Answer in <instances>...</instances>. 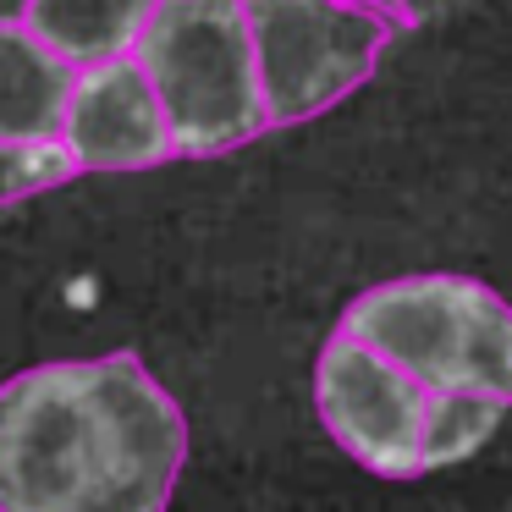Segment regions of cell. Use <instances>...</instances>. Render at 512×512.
<instances>
[{"instance_id": "cell-6", "label": "cell", "mask_w": 512, "mask_h": 512, "mask_svg": "<svg viewBox=\"0 0 512 512\" xmlns=\"http://www.w3.org/2000/svg\"><path fill=\"white\" fill-rule=\"evenodd\" d=\"M61 138L72 144L83 171H149L160 160H171V127L166 111L155 100V83L144 78L138 56H111L94 61L72 78L67 122Z\"/></svg>"}, {"instance_id": "cell-4", "label": "cell", "mask_w": 512, "mask_h": 512, "mask_svg": "<svg viewBox=\"0 0 512 512\" xmlns=\"http://www.w3.org/2000/svg\"><path fill=\"white\" fill-rule=\"evenodd\" d=\"M270 127H298L375 78L391 23L353 0H243Z\"/></svg>"}, {"instance_id": "cell-10", "label": "cell", "mask_w": 512, "mask_h": 512, "mask_svg": "<svg viewBox=\"0 0 512 512\" xmlns=\"http://www.w3.org/2000/svg\"><path fill=\"white\" fill-rule=\"evenodd\" d=\"M78 171L83 166L67 138H0V210L61 188Z\"/></svg>"}, {"instance_id": "cell-12", "label": "cell", "mask_w": 512, "mask_h": 512, "mask_svg": "<svg viewBox=\"0 0 512 512\" xmlns=\"http://www.w3.org/2000/svg\"><path fill=\"white\" fill-rule=\"evenodd\" d=\"M353 6H375V12H386V6H397V0H353Z\"/></svg>"}, {"instance_id": "cell-11", "label": "cell", "mask_w": 512, "mask_h": 512, "mask_svg": "<svg viewBox=\"0 0 512 512\" xmlns=\"http://www.w3.org/2000/svg\"><path fill=\"white\" fill-rule=\"evenodd\" d=\"M34 0H0V28H23Z\"/></svg>"}, {"instance_id": "cell-9", "label": "cell", "mask_w": 512, "mask_h": 512, "mask_svg": "<svg viewBox=\"0 0 512 512\" xmlns=\"http://www.w3.org/2000/svg\"><path fill=\"white\" fill-rule=\"evenodd\" d=\"M507 408L512 402L485 397V391H430L424 430H419V474H435V468L474 457L496 435V424L507 419Z\"/></svg>"}, {"instance_id": "cell-3", "label": "cell", "mask_w": 512, "mask_h": 512, "mask_svg": "<svg viewBox=\"0 0 512 512\" xmlns=\"http://www.w3.org/2000/svg\"><path fill=\"white\" fill-rule=\"evenodd\" d=\"M133 50L177 155L210 160L270 127L243 0H160Z\"/></svg>"}, {"instance_id": "cell-1", "label": "cell", "mask_w": 512, "mask_h": 512, "mask_svg": "<svg viewBox=\"0 0 512 512\" xmlns=\"http://www.w3.org/2000/svg\"><path fill=\"white\" fill-rule=\"evenodd\" d=\"M188 419L138 353L56 358L0 386V512H166Z\"/></svg>"}, {"instance_id": "cell-5", "label": "cell", "mask_w": 512, "mask_h": 512, "mask_svg": "<svg viewBox=\"0 0 512 512\" xmlns=\"http://www.w3.org/2000/svg\"><path fill=\"white\" fill-rule=\"evenodd\" d=\"M424 402H430V391L413 375H402L391 358H380L375 347H364L358 336L336 331L320 347V364H314L320 424L369 474H386V479L419 474Z\"/></svg>"}, {"instance_id": "cell-2", "label": "cell", "mask_w": 512, "mask_h": 512, "mask_svg": "<svg viewBox=\"0 0 512 512\" xmlns=\"http://www.w3.org/2000/svg\"><path fill=\"white\" fill-rule=\"evenodd\" d=\"M342 331L424 391H485L512 402V303L474 276L430 270L380 281L347 303Z\"/></svg>"}, {"instance_id": "cell-8", "label": "cell", "mask_w": 512, "mask_h": 512, "mask_svg": "<svg viewBox=\"0 0 512 512\" xmlns=\"http://www.w3.org/2000/svg\"><path fill=\"white\" fill-rule=\"evenodd\" d=\"M155 6L160 0H34L23 28L67 67H94V61L127 56Z\"/></svg>"}, {"instance_id": "cell-7", "label": "cell", "mask_w": 512, "mask_h": 512, "mask_svg": "<svg viewBox=\"0 0 512 512\" xmlns=\"http://www.w3.org/2000/svg\"><path fill=\"white\" fill-rule=\"evenodd\" d=\"M72 100V67L28 28H0V138H56Z\"/></svg>"}]
</instances>
